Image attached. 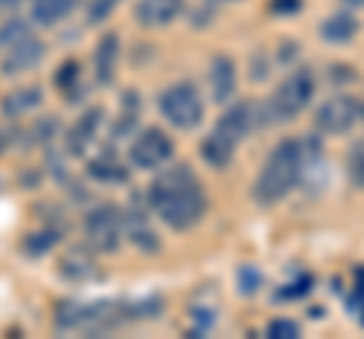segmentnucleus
I'll return each mask as SVG.
<instances>
[{
  "mask_svg": "<svg viewBox=\"0 0 364 339\" xmlns=\"http://www.w3.org/2000/svg\"><path fill=\"white\" fill-rule=\"evenodd\" d=\"M146 200H149L152 212H158V218L179 233L195 228L207 212V194L188 164H170L158 170V176L146 191Z\"/></svg>",
  "mask_w": 364,
  "mask_h": 339,
  "instance_id": "1",
  "label": "nucleus"
},
{
  "mask_svg": "<svg viewBox=\"0 0 364 339\" xmlns=\"http://www.w3.org/2000/svg\"><path fill=\"white\" fill-rule=\"evenodd\" d=\"M304 167H306V140H282L279 145H273L252 185V200L258 206H273V203L286 200L291 188L304 179Z\"/></svg>",
  "mask_w": 364,
  "mask_h": 339,
  "instance_id": "2",
  "label": "nucleus"
},
{
  "mask_svg": "<svg viewBox=\"0 0 364 339\" xmlns=\"http://www.w3.org/2000/svg\"><path fill=\"white\" fill-rule=\"evenodd\" d=\"M316 94V73L310 67H294V70L282 79L279 88L270 94L267 104H261V124L273 121H291L310 106Z\"/></svg>",
  "mask_w": 364,
  "mask_h": 339,
  "instance_id": "3",
  "label": "nucleus"
},
{
  "mask_svg": "<svg viewBox=\"0 0 364 339\" xmlns=\"http://www.w3.org/2000/svg\"><path fill=\"white\" fill-rule=\"evenodd\" d=\"M158 109H161L167 124H173L176 130H195L203 121V97L198 91V85L188 82V79L167 85L158 94Z\"/></svg>",
  "mask_w": 364,
  "mask_h": 339,
  "instance_id": "4",
  "label": "nucleus"
},
{
  "mask_svg": "<svg viewBox=\"0 0 364 339\" xmlns=\"http://www.w3.org/2000/svg\"><path fill=\"white\" fill-rule=\"evenodd\" d=\"M124 230V212L116 203H97L85 212V243L95 252H116Z\"/></svg>",
  "mask_w": 364,
  "mask_h": 339,
  "instance_id": "5",
  "label": "nucleus"
},
{
  "mask_svg": "<svg viewBox=\"0 0 364 339\" xmlns=\"http://www.w3.org/2000/svg\"><path fill=\"white\" fill-rule=\"evenodd\" d=\"M173 157V140L161 128H143L128 145V164L134 170H161Z\"/></svg>",
  "mask_w": 364,
  "mask_h": 339,
  "instance_id": "6",
  "label": "nucleus"
},
{
  "mask_svg": "<svg viewBox=\"0 0 364 339\" xmlns=\"http://www.w3.org/2000/svg\"><path fill=\"white\" fill-rule=\"evenodd\" d=\"M361 121V100L352 94H334L316 109V130L325 137H343Z\"/></svg>",
  "mask_w": 364,
  "mask_h": 339,
  "instance_id": "7",
  "label": "nucleus"
},
{
  "mask_svg": "<svg viewBox=\"0 0 364 339\" xmlns=\"http://www.w3.org/2000/svg\"><path fill=\"white\" fill-rule=\"evenodd\" d=\"M43 58H46V43L37 40L33 33H28V37H21L18 43H13L6 49L4 61H0V76H21L33 70Z\"/></svg>",
  "mask_w": 364,
  "mask_h": 339,
  "instance_id": "8",
  "label": "nucleus"
},
{
  "mask_svg": "<svg viewBox=\"0 0 364 339\" xmlns=\"http://www.w3.org/2000/svg\"><path fill=\"white\" fill-rule=\"evenodd\" d=\"M100 124H104V106H88L82 116H79L70 124V128H67V133H64V149H67V155L82 157L88 145L95 143Z\"/></svg>",
  "mask_w": 364,
  "mask_h": 339,
  "instance_id": "9",
  "label": "nucleus"
},
{
  "mask_svg": "<svg viewBox=\"0 0 364 339\" xmlns=\"http://www.w3.org/2000/svg\"><path fill=\"white\" fill-rule=\"evenodd\" d=\"M149 203V200H146ZM146 203L140 197H134L128 206H124V230H128V240L140 248V252H158V236L149 224V216H146Z\"/></svg>",
  "mask_w": 364,
  "mask_h": 339,
  "instance_id": "10",
  "label": "nucleus"
},
{
  "mask_svg": "<svg viewBox=\"0 0 364 339\" xmlns=\"http://www.w3.org/2000/svg\"><path fill=\"white\" fill-rule=\"evenodd\" d=\"M186 9V0H136L134 18L140 28H167Z\"/></svg>",
  "mask_w": 364,
  "mask_h": 339,
  "instance_id": "11",
  "label": "nucleus"
},
{
  "mask_svg": "<svg viewBox=\"0 0 364 339\" xmlns=\"http://www.w3.org/2000/svg\"><path fill=\"white\" fill-rule=\"evenodd\" d=\"M237 94V67L228 55H215L210 61V97L215 104H228Z\"/></svg>",
  "mask_w": 364,
  "mask_h": 339,
  "instance_id": "12",
  "label": "nucleus"
},
{
  "mask_svg": "<svg viewBox=\"0 0 364 339\" xmlns=\"http://www.w3.org/2000/svg\"><path fill=\"white\" fill-rule=\"evenodd\" d=\"M237 145H240V143H237L234 137H228L225 130H219V128L213 124V130L200 140V157H203V161H207L213 170H225L228 164L234 161Z\"/></svg>",
  "mask_w": 364,
  "mask_h": 339,
  "instance_id": "13",
  "label": "nucleus"
},
{
  "mask_svg": "<svg viewBox=\"0 0 364 339\" xmlns=\"http://www.w3.org/2000/svg\"><path fill=\"white\" fill-rule=\"evenodd\" d=\"M119 33L107 30L95 46V79L97 85H109L116 79V67H119Z\"/></svg>",
  "mask_w": 364,
  "mask_h": 339,
  "instance_id": "14",
  "label": "nucleus"
},
{
  "mask_svg": "<svg viewBox=\"0 0 364 339\" xmlns=\"http://www.w3.org/2000/svg\"><path fill=\"white\" fill-rule=\"evenodd\" d=\"M85 173L91 179H97V182H104V185H122V182H128L131 170L124 167L112 152H104V155L91 157L88 167H85Z\"/></svg>",
  "mask_w": 364,
  "mask_h": 339,
  "instance_id": "15",
  "label": "nucleus"
},
{
  "mask_svg": "<svg viewBox=\"0 0 364 339\" xmlns=\"http://www.w3.org/2000/svg\"><path fill=\"white\" fill-rule=\"evenodd\" d=\"M355 33H358V18L352 13H334L322 18V25H318V37L331 43V46H346Z\"/></svg>",
  "mask_w": 364,
  "mask_h": 339,
  "instance_id": "16",
  "label": "nucleus"
},
{
  "mask_svg": "<svg viewBox=\"0 0 364 339\" xmlns=\"http://www.w3.org/2000/svg\"><path fill=\"white\" fill-rule=\"evenodd\" d=\"M40 104H43V88L25 85V88L9 91L4 100H0V112H4V118H18V116H25V112L37 109Z\"/></svg>",
  "mask_w": 364,
  "mask_h": 339,
  "instance_id": "17",
  "label": "nucleus"
},
{
  "mask_svg": "<svg viewBox=\"0 0 364 339\" xmlns=\"http://www.w3.org/2000/svg\"><path fill=\"white\" fill-rule=\"evenodd\" d=\"M58 273L70 282H88L97 276V267H95V257H91L85 248H70L58 261Z\"/></svg>",
  "mask_w": 364,
  "mask_h": 339,
  "instance_id": "18",
  "label": "nucleus"
},
{
  "mask_svg": "<svg viewBox=\"0 0 364 339\" xmlns=\"http://www.w3.org/2000/svg\"><path fill=\"white\" fill-rule=\"evenodd\" d=\"M76 9V0H31V21L40 28H52Z\"/></svg>",
  "mask_w": 364,
  "mask_h": 339,
  "instance_id": "19",
  "label": "nucleus"
},
{
  "mask_svg": "<svg viewBox=\"0 0 364 339\" xmlns=\"http://www.w3.org/2000/svg\"><path fill=\"white\" fill-rule=\"evenodd\" d=\"M55 88L67 97V104H76L79 94H82V64L76 58L64 61L58 70H55Z\"/></svg>",
  "mask_w": 364,
  "mask_h": 339,
  "instance_id": "20",
  "label": "nucleus"
},
{
  "mask_svg": "<svg viewBox=\"0 0 364 339\" xmlns=\"http://www.w3.org/2000/svg\"><path fill=\"white\" fill-rule=\"evenodd\" d=\"M88 318V303L82 300H61L55 306V327L58 330H82Z\"/></svg>",
  "mask_w": 364,
  "mask_h": 339,
  "instance_id": "21",
  "label": "nucleus"
},
{
  "mask_svg": "<svg viewBox=\"0 0 364 339\" xmlns=\"http://www.w3.org/2000/svg\"><path fill=\"white\" fill-rule=\"evenodd\" d=\"M61 240V230L58 228H43L37 233H28L25 240H21V252L28 257H43L46 252H52L55 245Z\"/></svg>",
  "mask_w": 364,
  "mask_h": 339,
  "instance_id": "22",
  "label": "nucleus"
},
{
  "mask_svg": "<svg viewBox=\"0 0 364 339\" xmlns=\"http://www.w3.org/2000/svg\"><path fill=\"white\" fill-rule=\"evenodd\" d=\"M55 133H58V121H55V116H43V118H37V124H33L31 130L21 133V143H28V145H49L55 140Z\"/></svg>",
  "mask_w": 364,
  "mask_h": 339,
  "instance_id": "23",
  "label": "nucleus"
},
{
  "mask_svg": "<svg viewBox=\"0 0 364 339\" xmlns=\"http://www.w3.org/2000/svg\"><path fill=\"white\" fill-rule=\"evenodd\" d=\"M346 176L352 185L364 188V140H358L346 155Z\"/></svg>",
  "mask_w": 364,
  "mask_h": 339,
  "instance_id": "24",
  "label": "nucleus"
},
{
  "mask_svg": "<svg viewBox=\"0 0 364 339\" xmlns=\"http://www.w3.org/2000/svg\"><path fill=\"white\" fill-rule=\"evenodd\" d=\"M261 269L258 267H252V264H243L240 269H237V288H240V294L243 297H252V294H258L261 291Z\"/></svg>",
  "mask_w": 364,
  "mask_h": 339,
  "instance_id": "25",
  "label": "nucleus"
},
{
  "mask_svg": "<svg viewBox=\"0 0 364 339\" xmlns=\"http://www.w3.org/2000/svg\"><path fill=\"white\" fill-rule=\"evenodd\" d=\"M28 33H31V28L25 18H6L4 25H0V49H9L21 37H28Z\"/></svg>",
  "mask_w": 364,
  "mask_h": 339,
  "instance_id": "26",
  "label": "nucleus"
},
{
  "mask_svg": "<svg viewBox=\"0 0 364 339\" xmlns=\"http://www.w3.org/2000/svg\"><path fill=\"white\" fill-rule=\"evenodd\" d=\"M119 0H88L85 6V21L88 25H104V21L116 13Z\"/></svg>",
  "mask_w": 364,
  "mask_h": 339,
  "instance_id": "27",
  "label": "nucleus"
},
{
  "mask_svg": "<svg viewBox=\"0 0 364 339\" xmlns=\"http://www.w3.org/2000/svg\"><path fill=\"white\" fill-rule=\"evenodd\" d=\"M310 288H313V276H298L282 291H277V300H301V297L310 294Z\"/></svg>",
  "mask_w": 364,
  "mask_h": 339,
  "instance_id": "28",
  "label": "nucleus"
},
{
  "mask_svg": "<svg viewBox=\"0 0 364 339\" xmlns=\"http://www.w3.org/2000/svg\"><path fill=\"white\" fill-rule=\"evenodd\" d=\"M267 336H270V339H294V336H301V327H298V321L273 318V321L267 324Z\"/></svg>",
  "mask_w": 364,
  "mask_h": 339,
  "instance_id": "29",
  "label": "nucleus"
},
{
  "mask_svg": "<svg viewBox=\"0 0 364 339\" xmlns=\"http://www.w3.org/2000/svg\"><path fill=\"white\" fill-rule=\"evenodd\" d=\"M349 309L358 315V321L364 324V269L355 273V282H352V294H349Z\"/></svg>",
  "mask_w": 364,
  "mask_h": 339,
  "instance_id": "30",
  "label": "nucleus"
},
{
  "mask_svg": "<svg viewBox=\"0 0 364 339\" xmlns=\"http://www.w3.org/2000/svg\"><path fill=\"white\" fill-rule=\"evenodd\" d=\"M18 140H21V133L13 128V124H0V155H6Z\"/></svg>",
  "mask_w": 364,
  "mask_h": 339,
  "instance_id": "31",
  "label": "nucleus"
},
{
  "mask_svg": "<svg viewBox=\"0 0 364 339\" xmlns=\"http://www.w3.org/2000/svg\"><path fill=\"white\" fill-rule=\"evenodd\" d=\"M304 6V0H270V13H279V16H291Z\"/></svg>",
  "mask_w": 364,
  "mask_h": 339,
  "instance_id": "32",
  "label": "nucleus"
},
{
  "mask_svg": "<svg viewBox=\"0 0 364 339\" xmlns=\"http://www.w3.org/2000/svg\"><path fill=\"white\" fill-rule=\"evenodd\" d=\"M267 73H270V64H267V58H264V55H255V58H252V73H249V76H252V79H258V82H261V79H267Z\"/></svg>",
  "mask_w": 364,
  "mask_h": 339,
  "instance_id": "33",
  "label": "nucleus"
},
{
  "mask_svg": "<svg viewBox=\"0 0 364 339\" xmlns=\"http://www.w3.org/2000/svg\"><path fill=\"white\" fill-rule=\"evenodd\" d=\"M343 4L352 6V9H361V6H364V0H343Z\"/></svg>",
  "mask_w": 364,
  "mask_h": 339,
  "instance_id": "34",
  "label": "nucleus"
},
{
  "mask_svg": "<svg viewBox=\"0 0 364 339\" xmlns=\"http://www.w3.org/2000/svg\"><path fill=\"white\" fill-rule=\"evenodd\" d=\"M361 121H364V100H361Z\"/></svg>",
  "mask_w": 364,
  "mask_h": 339,
  "instance_id": "35",
  "label": "nucleus"
}]
</instances>
